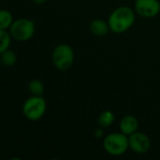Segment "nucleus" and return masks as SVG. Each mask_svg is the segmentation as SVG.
<instances>
[{
  "label": "nucleus",
  "mask_w": 160,
  "mask_h": 160,
  "mask_svg": "<svg viewBox=\"0 0 160 160\" xmlns=\"http://www.w3.org/2000/svg\"><path fill=\"white\" fill-rule=\"evenodd\" d=\"M119 128H120V130L122 133H124L127 136H130L134 132L138 131L139 121H138L137 117H135L134 115H125L120 121Z\"/></svg>",
  "instance_id": "nucleus-8"
},
{
  "label": "nucleus",
  "mask_w": 160,
  "mask_h": 160,
  "mask_svg": "<svg viewBox=\"0 0 160 160\" xmlns=\"http://www.w3.org/2000/svg\"><path fill=\"white\" fill-rule=\"evenodd\" d=\"M90 30L94 36L97 37H104L110 31L108 22L103 19H94L90 23Z\"/></svg>",
  "instance_id": "nucleus-9"
},
{
  "label": "nucleus",
  "mask_w": 160,
  "mask_h": 160,
  "mask_svg": "<svg viewBox=\"0 0 160 160\" xmlns=\"http://www.w3.org/2000/svg\"><path fill=\"white\" fill-rule=\"evenodd\" d=\"M35 4H37V5H42V4H44V3H46L48 0H32Z\"/></svg>",
  "instance_id": "nucleus-16"
},
{
  "label": "nucleus",
  "mask_w": 160,
  "mask_h": 160,
  "mask_svg": "<svg viewBox=\"0 0 160 160\" xmlns=\"http://www.w3.org/2000/svg\"><path fill=\"white\" fill-rule=\"evenodd\" d=\"M135 11L143 18H154L160 12V2L158 0H136Z\"/></svg>",
  "instance_id": "nucleus-7"
},
{
  "label": "nucleus",
  "mask_w": 160,
  "mask_h": 160,
  "mask_svg": "<svg viewBox=\"0 0 160 160\" xmlns=\"http://www.w3.org/2000/svg\"><path fill=\"white\" fill-rule=\"evenodd\" d=\"M52 61L57 69L60 71L68 70L74 62L73 48L68 44H59L56 46L52 53Z\"/></svg>",
  "instance_id": "nucleus-3"
},
{
  "label": "nucleus",
  "mask_w": 160,
  "mask_h": 160,
  "mask_svg": "<svg viewBox=\"0 0 160 160\" xmlns=\"http://www.w3.org/2000/svg\"><path fill=\"white\" fill-rule=\"evenodd\" d=\"M12 14L7 9H0V29L7 30L13 22Z\"/></svg>",
  "instance_id": "nucleus-11"
},
{
  "label": "nucleus",
  "mask_w": 160,
  "mask_h": 160,
  "mask_svg": "<svg viewBox=\"0 0 160 160\" xmlns=\"http://www.w3.org/2000/svg\"><path fill=\"white\" fill-rule=\"evenodd\" d=\"M103 135H104V132H103L102 128H96V129H95V131H94V136H95V138H97V139L102 138Z\"/></svg>",
  "instance_id": "nucleus-15"
},
{
  "label": "nucleus",
  "mask_w": 160,
  "mask_h": 160,
  "mask_svg": "<svg viewBox=\"0 0 160 160\" xmlns=\"http://www.w3.org/2000/svg\"><path fill=\"white\" fill-rule=\"evenodd\" d=\"M46 112V101L42 96H32L23 105V113L30 121H38L43 117Z\"/></svg>",
  "instance_id": "nucleus-4"
},
{
  "label": "nucleus",
  "mask_w": 160,
  "mask_h": 160,
  "mask_svg": "<svg viewBox=\"0 0 160 160\" xmlns=\"http://www.w3.org/2000/svg\"><path fill=\"white\" fill-rule=\"evenodd\" d=\"M104 150L112 157L123 156L129 148L128 136L122 132H114L107 135L103 140Z\"/></svg>",
  "instance_id": "nucleus-2"
},
{
  "label": "nucleus",
  "mask_w": 160,
  "mask_h": 160,
  "mask_svg": "<svg viewBox=\"0 0 160 160\" xmlns=\"http://www.w3.org/2000/svg\"><path fill=\"white\" fill-rule=\"evenodd\" d=\"M136 21V11L127 6L115 8L108 19V23L111 32L123 34L129 30Z\"/></svg>",
  "instance_id": "nucleus-1"
},
{
  "label": "nucleus",
  "mask_w": 160,
  "mask_h": 160,
  "mask_svg": "<svg viewBox=\"0 0 160 160\" xmlns=\"http://www.w3.org/2000/svg\"><path fill=\"white\" fill-rule=\"evenodd\" d=\"M115 120L114 113L111 111H104L100 113L98 117V124L101 128H108L110 127Z\"/></svg>",
  "instance_id": "nucleus-10"
},
{
  "label": "nucleus",
  "mask_w": 160,
  "mask_h": 160,
  "mask_svg": "<svg viewBox=\"0 0 160 160\" xmlns=\"http://www.w3.org/2000/svg\"><path fill=\"white\" fill-rule=\"evenodd\" d=\"M11 38H12L8 32L0 29V54L9 48Z\"/></svg>",
  "instance_id": "nucleus-14"
},
{
  "label": "nucleus",
  "mask_w": 160,
  "mask_h": 160,
  "mask_svg": "<svg viewBox=\"0 0 160 160\" xmlns=\"http://www.w3.org/2000/svg\"><path fill=\"white\" fill-rule=\"evenodd\" d=\"M35 33V23L33 21L26 18H20L13 21L9 27L11 38L17 41H27Z\"/></svg>",
  "instance_id": "nucleus-5"
},
{
  "label": "nucleus",
  "mask_w": 160,
  "mask_h": 160,
  "mask_svg": "<svg viewBox=\"0 0 160 160\" xmlns=\"http://www.w3.org/2000/svg\"><path fill=\"white\" fill-rule=\"evenodd\" d=\"M1 64H2V62H1V58H0V66H1Z\"/></svg>",
  "instance_id": "nucleus-17"
},
{
  "label": "nucleus",
  "mask_w": 160,
  "mask_h": 160,
  "mask_svg": "<svg viewBox=\"0 0 160 160\" xmlns=\"http://www.w3.org/2000/svg\"><path fill=\"white\" fill-rule=\"evenodd\" d=\"M0 58H1V62L4 66L6 67H12L16 64L17 62V56L16 53L10 50H7L4 52H2L0 54Z\"/></svg>",
  "instance_id": "nucleus-12"
},
{
  "label": "nucleus",
  "mask_w": 160,
  "mask_h": 160,
  "mask_svg": "<svg viewBox=\"0 0 160 160\" xmlns=\"http://www.w3.org/2000/svg\"><path fill=\"white\" fill-rule=\"evenodd\" d=\"M28 90L32 96H42L44 92V85L40 80L34 79L29 82Z\"/></svg>",
  "instance_id": "nucleus-13"
},
{
  "label": "nucleus",
  "mask_w": 160,
  "mask_h": 160,
  "mask_svg": "<svg viewBox=\"0 0 160 160\" xmlns=\"http://www.w3.org/2000/svg\"><path fill=\"white\" fill-rule=\"evenodd\" d=\"M129 148L136 154L143 155L147 153L151 148V140L150 138L140 131H136L130 136H128Z\"/></svg>",
  "instance_id": "nucleus-6"
}]
</instances>
